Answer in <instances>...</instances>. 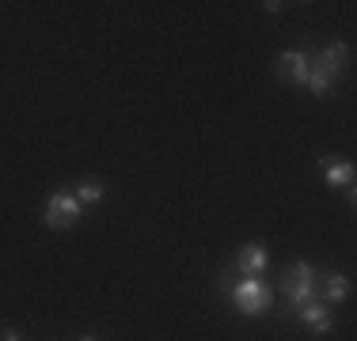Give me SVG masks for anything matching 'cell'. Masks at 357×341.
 Here are the masks:
<instances>
[{
	"label": "cell",
	"mask_w": 357,
	"mask_h": 341,
	"mask_svg": "<svg viewBox=\"0 0 357 341\" xmlns=\"http://www.w3.org/2000/svg\"><path fill=\"white\" fill-rule=\"evenodd\" d=\"M217 285L228 292V300L240 307L243 315H266L270 311V300H274V292H270V285L262 277H240L236 269H220Z\"/></svg>",
	"instance_id": "1"
},
{
	"label": "cell",
	"mask_w": 357,
	"mask_h": 341,
	"mask_svg": "<svg viewBox=\"0 0 357 341\" xmlns=\"http://www.w3.org/2000/svg\"><path fill=\"white\" fill-rule=\"evenodd\" d=\"M278 292L285 296V303L293 307H304L308 300H319V269L308 266V262H293L282 277H278Z\"/></svg>",
	"instance_id": "2"
},
{
	"label": "cell",
	"mask_w": 357,
	"mask_h": 341,
	"mask_svg": "<svg viewBox=\"0 0 357 341\" xmlns=\"http://www.w3.org/2000/svg\"><path fill=\"white\" fill-rule=\"evenodd\" d=\"M80 209H84V205L76 201L73 193L54 190V193L46 198V212H42V220H46L50 232H69L76 220H80Z\"/></svg>",
	"instance_id": "3"
},
{
	"label": "cell",
	"mask_w": 357,
	"mask_h": 341,
	"mask_svg": "<svg viewBox=\"0 0 357 341\" xmlns=\"http://www.w3.org/2000/svg\"><path fill=\"white\" fill-rule=\"evenodd\" d=\"M308 65L312 72L327 76L331 84L338 80V76L350 68V46L346 42H335V46H319V49H308Z\"/></svg>",
	"instance_id": "4"
},
{
	"label": "cell",
	"mask_w": 357,
	"mask_h": 341,
	"mask_svg": "<svg viewBox=\"0 0 357 341\" xmlns=\"http://www.w3.org/2000/svg\"><path fill=\"white\" fill-rule=\"evenodd\" d=\"M308 49H289V54H282L274 61V76L285 84H304L308 80Z\"/></svg>",
	"instance_id": "5"
},
{
	"label": "cell",
	"mask_w": 357,
	"mask_h": 341,
	"mask_svg": "<svg viewBox=\"0 0 357 341\" xmlns=\"http://www.w3.org/2000/svg\"><path fill=\"white\" fill-rule=\"evenodd\" d=\"M270 266V251L266 243H243L240 254H236V273L240 277H262Z\"/></svg>",
	"instance_id": "6"
},
{
	"label": "cell",
	"mask_w": 357,
	"mask_h": 341,
	"mask_svg": "<svg viewBox=\"0 0 357 341\" xmlns=\"http://www.w3.org/2000/svg\"><path fill=\"white\" fill-rule=\"evenodd\" d=\"M319 167H323V178H327L331 190H354V164H350V159L323 156Z\"/></svg>",
	"instance_id": "7"
},
{
	"label": "cell",
	"mask_w": 357,
	"mask_h": 341,
	"mask_svg": "<svg viewBox=\"0 0 357 341\" xmlns=\"http://www.w3.org/2000/svg\"><path fill=\"white\" fill-rule=\"evenodd\" d=\"M296 319L308 330H316V334H327V330L335 326V315H331L327 303H319V300H308L304 307H296Z\"/></svg>",
	"instance_id": "8"
},
{
	"label": "cell",
	"mask_w": 357,
	"mask_h": 341,
	"mask_svg": "<svg viewBox=\"0 0 357 341\" xmlns=\"http://www.w3.org/2000/svg\"><path fill=\"white\" fill-rule=\"evenodd\" d=\"M319 303H346L350 300V277L346 273H327V277H319Z\"/></svg>",
	"instance_id": "9"
},
{
	"label": "cell",
	"mask_w": 357,
	"mask_h": 341,
	"mask_svg": "<svg viewBox=\"0 0 357 341\" xmlns=\"http://www.w3.org/2000/svg\"><path fill=\"white\" fill-rule=\"evenodd\" d=\"M103 182H99V178H84V182H76V193L73 198L80 201V205H99L103 201Z\"/></svg>",
	"instance_id": "10"
},
{
	"label": "cell",
	"mask_w": 357,
	"mask_h": 341,
	"mask_svg": "<svg viewBox=\"0 0 357 341\" xmlns=\"http://www.w3.org/2000/svg\"><path fill=\"white\" fill-rule=\"evenodd\" d=\"M0 341H23V334L15 326H8V330H0Z\"/></svg>",
	"instance_id": "11"
},
{
	"label": "cell",
	"mask_w": 357,
	"mask_h": 341,
	"mask_svg": "<svg viewBox=\"0 0 357 341\" xmlns=\"http://www.w3.org/2000/svg\"><path fill=\"white\" fill-rule=\"evenodd\" d=\"M80 341H99V338H91V334H88V338H80Z\"/></svg>",
	"instance_id": "12"
}]
</instances>
